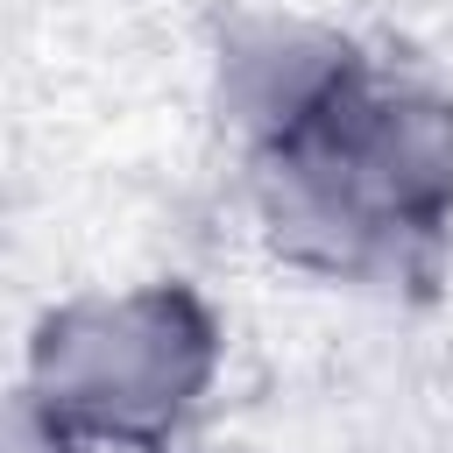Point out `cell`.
Here are the masks:
<instances>
[{
	"label": "cell",
	"instance_id": "obj_1",
	"mask_svg": "<svg viewBox=\"0 0 453 453\" xmlns=\"http://www.w3.org/2000/svg\"><path fill=\"white\" fill-rule=\"evenodd\" d=\"M255 212L326 276H368L453 219V92L361 71L304 134L255 156Z\"/></svg>",
	"mask_w": 453,
	"mask_h": 453
},
{
	"label": "cell",
	"instance_id": "obj_2",
	"mask_svg": "<svg viewBox=\"0 0 453 453\" xmlns=\"http://www.w3.org/2000/svg\"><path fill=\"white\" fill-rule=\"evenodd\" d=\"M219 375V326L184 283L85 290L42 311L21 411L71 453H149L177 439Z\"/></svg>",
	"mask_w": 453,
	"mask_h": 453
},
{
	"label": "cell",
	"instance_id": "obj_3",
	"mask_svg": "<svg viewBox=\"0 0 453 453\" xmlns=\"http://www.w3.org/2000/svg\"><path fill=\"white\" fill-rule=\"evenodd\" d=\"M361 71L368 57L340 28H319L304 14H248L219 35L212 57L219 113L248 142V156H269L290 134H304Z\"/></svg>",
	"mask_w": 453,
	"mask_h": 453
}]
</instances>
